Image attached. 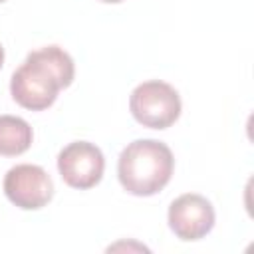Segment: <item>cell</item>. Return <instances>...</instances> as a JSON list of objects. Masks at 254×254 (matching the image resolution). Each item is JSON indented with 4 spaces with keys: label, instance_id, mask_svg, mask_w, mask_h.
I'll return each mask as SVG.
<instances>
[{
    "label": "cell",
    "instance_id": "obj_1",
    "mask_svg": "<svg viewBox=\"0 0 254 254\" xmlns=\"http://www.w3.org/2000/svg\"><path fill=\"white\" fill-rule=\"evenodd\" d=\"M75 65L71 56L60 46H46L26 56L12 73V99L30 111H44L58 99V93L71 85Z\"/></svg>",
    "mask_w": 254,
    "mask_h": 254
},
{
    "label": "cell",
    "instance_id": "obj_2",
    "mask_svg": "<svg viewBox=\"0 0 254 254\" xmlns=\"http://www.w3.org/2000/svg\"><path fill=\"white\" fill-rule=\"evenodd\" d=\"M175 171L173 151L157 139H137L129 143L117 161L121 187L135 196H151L167 187Z\"/></svg>",
    "mask_w": 254,
    "mask_h": 254
},
{
    "label": "cell",
    "instance_id": "obj_3",
    "mask_svg": "<svg viewBox=\"0 0 254 254\" xmlns=\"http://www.w3.org/2000/svg\"><path fill=\"white\" fill-rule=\"evenodd\" d=\"M179 91L161 79L139 83L129 97V109L137 123L149 129H167L181 115Z\"/></svg>",
    "mask_w": 254,
    "mask_h": 254
},
{
    "label": "cell",
    "instance_id": "obj_4",
    "mask_svg": "<svg viewBox=\"0 0 254 254\" xmlns=\"http://www.w3.org/2000/svg\"><path fill=\"white\" fill-rule=\"evenodd\" d=\"M4 194L22 210H38L54 196L52 177L40 165L20 163L4 175Z\"/></svg>",
    "mask_w": 254,
    "mask_h": 254
},
{
    "label": "cell",
    "instance_id": "obj_5",
    "mask_svg": "<svg viewBox=\"0 0 254 254\" xmlns=\"http://www.w3.org/2000/svg\"><path fill=\"white\" fill-rule=\"evenodd\" d=\"M105 169V157L101 149L89 141H73L65 145L58 155V171L64 183L71 189L95 187Z\"/></svg>",
    "mask_w": 254,
    "mask_h": 254
},
{
    "label": "cell",
    "instance_id": "obj_6",
    "mask_svg": "<svg viewBox=\"0 0 254 254\" xmlns=\"http://www.w3.org/2000/svg\"><path fill=\"white\" fill-rule=\"evenodd\" d=\"M167 220L169 228L175 232L177 238L192 242L204 238L212 230L216 214L206 196L196 192H185L171 202Z\"/></svg>",
    "mask_w": 254,
    "mask_h": 254
},
{
    "label": "cell",
    "instance_id": "obj_7",
    "mask_svg": "<svg viewBox=\"0 0 254 254\" xmlns=\"http://www.w3.org/2000/svg\"><path fill=\"white\" fill-rule=\"evenodd\" d=\"M34 131L30 123L16 115H0V155L16 157L30 149Z\"/></svg>",
    "mask_w": 254,
    "mask_h": 254
},
{
    "label": "cell",
    "instance_id": "obj_8",
    "mask_svg": "<svg viewBox=\"0 0 254 254\" xmlns=\"http://www.w3.org/2000/svg\"><path fill=\"white\" fill-rule=\"evenodd\" d=\"M2 64H4V48L0 46V67H2Z\"/></svg>",
    "mask_w": 254,
    "mask_h": 254
},
{
    "label": "cell",
    "instance_id": "obj_9",
    "mask_svg": "<svg viewBox=\"0 0 254 254\" xmlns=\"http://www.w3.org/2000/svg\"><path fill=\"white\" fill-rule=\"evenodd\" d=\"M101 2H107V4H117V2H123V0H101Z\"/></svg>",
    "mask_w": 254,
    "mask_h": 254
},
{
    "label": "cell",
    "instance_id": "obj_10",
    "mask_svg": "<svg viewBox=\"0 0 254 254\" xmlns=\"http://www.w3.org/2000/svg\"><path fill=\"white\" fill-rule=\"evenodd\" d=\"M0 2H4V0H0Z\"/></svg>",
    "mask_w": 254,
    "mask_h": 254
}]
</instances>
